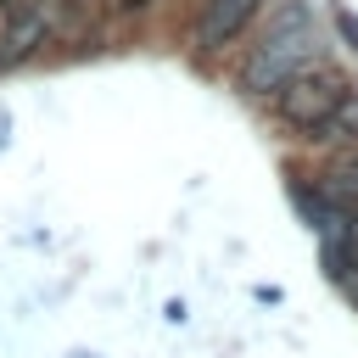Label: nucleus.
<instances>
[{"mask_svg":"<svg viewBox=\"0 0 358 358\" xmlns=\"http://www.w3.org/2000/svg\"><path fill=\"white\" fill-rule=\"evenodd\" d=\"M39 34H45V17L28 6V17H17L11 28H6V45H0V62H17V56H28L34 45H39Z\"/></svg>","mask_w":358,"mask_h":358,"instance_id":"nucleus-6","label":"nucleus"},{"mask_svg":"<svg viewBox=\"0 0 358 358\" xmlns=\"http://www.w3.org/2000/svg\"><path fill=\"white\" fill-rule=\"evenodd\" d=\"M313 62H319V28L291 6V11L263 34V45L246 56L241 84H246L252 95H274L291 73H302V67H313Z\"/></svg>","mask_w":358,"mask_h":358,"instance_id":"nucleus-1","label":"nucleus"},{"mask_svg":"<svg viewBox=\"0 0 358 358\" xmlns=\"http://www.w3.org/2000/svg\"><path fill=\"white\" fill-rule=\"evenodd\" d=\"M308 140H319V145H358V90H347V95L336 101V112H330Z\"/></svg>","mask_w":358,"mask_h":358,"instance_id":"nucleus-4","label":"nucleus"},{"mask_svg":"<svg viewBox=\"0 0 358 358\" xmlns=\"http://www.w3.org/2000/svg\"><path fill=\"white\" fill-rule=\"evenodd\" d=\"M263 11V0H207L201 22H196V45L201 50H224L235 34H246V22Z\"/></svg>","mask_w":358,"mask_h":358,"instance_id":"nucleus-3","label":"nucleus"},{"mask_svg":"<svg viewBox=\"0 0 358 358\" xmlns=\"http://www.w3.org/2000/svg\"><path fill=\"white\" fill-rule=\"evenodd\" d=\"M347 90H352V84H347L336 67H319V62H313V67L291 73V78L274 90V117L308 140V134H313V129H319V123L336 112V101H341Z\"/></svg>","mask_w":358,"mask_h":358,"instance_id":"nucleus-2","label":"nucleus"},{"mask_svg":"<svg viewBox=\"0 0 358 358\" xmlns=\"http://www.w3.org/2000/svg\"><path fill=\"white\" fill-rule=\"evenodd\" d=\"M324 196H330L336 207H358V145H347V151L330 162V173H324Z\"/></svg>","mask_w":358,"mask_h":358,"instance_id":"nucleus-5","label":"nucleus"}]
</instances>
